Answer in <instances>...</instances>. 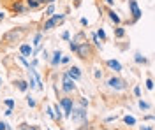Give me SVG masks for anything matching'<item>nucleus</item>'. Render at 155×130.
<instances>
[{
    "label": "nucleus",
    "instance_id": "f8f14e48",
    "mask_svg": "<svg viewBox=\"0 0 155 130\" xmlns=\"http://www.w3.org/2000/svg\"><path fill=\"white\" fill-rule=\"evenodd\" d=\"M106 65H108L113 72H116V74L124 70V67H122V63H120L118 60H108V62H106Z\"/></svg>",
    "mask_w": 155,
    "mask_h": 130
},
{
    "label": "nucleus",
    "instance_id": "72a5a7b5",
    "mask_svg": "<svg viewBox=\"0 0 155 130\" xmlns=\"http://www.w3.org/2000/svg\"><path fill=\"white\" fill-rule=\"evenodd\" d=\"M94 76H95V79H101V77H102V70H101V69H95Z\"/></svg>",
    "mask_w": 155,
    "mask_h": 130
},
{
    "label": "nucleus",
    "instance_id": "c756f323",
    "mask_svg": "<svg viewBox=\"0 0 155 130\" xmlns=\"http://www.w3.org/2000/svg\"><path fill=\"white\" fill-rule=\"evenodd\" d=\"M78 106H81V107H88V100H86L85 97H79V100H78Z\"/></svg>",
    "mask_w": 155,
    "mask_h": 130
},
{
    "label": "nucleus",
    "instance_id": "a878e982",
    "mask_svg": "<svg viewBox=\"0 0 155 130\" xmlns=\"http://www.w3.org/2000/svg\"><path fill=\"white\" fill-rule=\"evenodd\" d=\"M95 35H97V39H101V40H106V32H104V28H99V30L95 32Z\"/></svg>",
    "mask_w": 155,
    "mask_h": 130
},
{
    "label": "nucleus",
    "instance_id": "6ab92c4d",
    "mask_svg": "<svg viewBox=\"0 0 155 130\" xmlns=\"http://www.w3.org/2000/svg\"><path fill=\"white\" fill-rule=\"evenodd\" d=\"M42 37H44V32H37L34 35V39H32V46H39L42 42Z\"/></svg>",
    "mask_w": 155,
    "mask_h": 130
},
{
    "label": "nucleus",
    "instance_id": "473e14b6",
    "mask_svg": "<svg viewBox=\"0 0 155 130\" xmlns=\"http://www.w3.org/2000/svg\"><path fill=\"white\" fill-rule=\"evenodd\" d=\"M69 62H71V56H64V55H62V58H60V63H64V65H67Z\"/></svg>",
    "mask_w": 155,
    "mask_h": 130
},
{
    "label": "nucleus",
    "instance_id": "9d476101",
    "mask_svg": "<svg viewBox=\"0 0 155 130\" xmlns=\"http://www.w3.org/2000/svg\"><path fill=\"white\" fill-rule=\"evenodd\" d=\"M11 9H12V12H16V14H26V12H28V9L25 7V4H23L21 0H16V2L11 5Z\"/></svg>",
    "mask_w": 155,
    "mask_h": 130
},
{
    "label": "nucleus",
    "instance_id": "f3484780",
    "mask_svg": "<svg viewBox=\"0 0 155 130\" xmlns=\"http://www.w3.org/2000/svg\"><path fill=\"white\" fill-rule=\"evenodd\" d=\"M113 30H115V37H116V39H124V37H125V33H127V32H125V28H124V26H120V25H116Z\"/></svg>",
    "mask_w": 155,
    "mask_h": 130
},
{
    "label": "nucleus",
    "instance_id": "e433bc0d",
    "mask_svg": "<svg viewBox=\"0 0 155 130\" xmlns=\"http://www.w3.org/2000/svg\"><path fill=\"white\" fill-rule=\"evenodd\" d=\"M146 88L148 90H154V81L152 79H146Z\"/></svg>",
    "mask_w": 155,
    "mask_h": 130
},
{
    "label": "nucleus",
    "instance_id": "603ef678",
    "mask_svg": "<svg viewBox=\"0 0 155 130\" xmlns=\"http://www.w3.org/2000/svg\"><path fill=\"white\" fill-rule=\"evenodd\" d=\"M78 130H79V129H78Z\"/></svg>",
    "mask_w": 155,
    "mask_h": 130
},
{
    "label": "nucleus",
    "instance_id": "412c9836",
    "mask_svg": "<svg viewBox=\"0 0 155 130\" xmlns=\"http://www.w3.org/2000/svg\"><path fill=\"white\" fill-rule=\"evenodd\" d=\"M124 123H125L127 127H134V125H136V118L131 116V114H127V116H124Z\"/></svg>",
    "mask_w": 155,
    "mask_h": 130
},
{
    "label": "nucleus",
    "instance_id": "1a4fd4ad",
    "mask_svg": "<svg viewBox=\"0 0 155 130\" xmlns=\"http://www.w3.org/2000/svg\"><path fill=\"white\" fill-rule=\"evenodd\" d=\"M32 53H34V46H32V44H28V42L19 44V55H21V56L32 58Z\"/></svg>",
    "mask_w": 155,
    "mask_h": 130
},
{
    "label": "nucleus",
    "instance_id": "37998d69",
    "mask_svg": "<svg viewBox=\"0 0 155 130\" xmlns=\"http://www.w3.org/2000/svg\"><path fill=\"white\" fill-rule=\"evenodd\" d=\"M39 5H44V4H49V0H37Z\"/></svg>",
    "mask_w": 155,
    "mask_h": 130
},
{
    "label": "nucleus",
    "instance_id": "c9c22d12",
    "mask_svg": "<svg viewBox=\"0 0 155 130\" xmlns=\"http://www.w3.org/2000/svg\"><path fill=\"white\" fill-rule=\"evenodd\" d=\"M37 65H39V60H37V58H34V60L30 62V67H34V69H37Z\"/></svg>",
    "mask_w": 155,
    "mask_h": 130
},
{
    "label": "nucleus",
    "instance_id": "9b49d317",
    "mask_svg": "<svg viewBox=\"0 0 155 130\" xmlns=\"http://www.w3.org/2000/svg\"><path fill=\"white\" fill-rule=\"evenodd\" d=\"M67 76H69L72 81H79V79H81V69L76 67V65H72L71 69H67Z\"/></svg>",
    "mask_w": 155,
    "mask_h": 130
},
{
    "label": "nucleus",
    "instance_id": "ea45409f",
    "mask_svg": "<svg viewBox=\"0 0 155 130\" xmlns=\"http://www.w3.org/2000/svg\"><path fill=\"white\" fill-rule=\"evenodd\" d=\"M4 114H5V116H12V109H11V107H7V109L4 111Z\"/></svg>",
    "mask_w": 155,
    "mask_h": 130
},
{
    "label": "nucleus",
    "instance_id": "b1692460",
    "mask_svg": "<svg viewBox=\"0 0 155 130\" xmlns=\"http://www.w3.org/2000/svg\"><path fill=\"white\" fill-rule=\"evenodd\" d=\"M92 42H94V46H95L97 49H102V44H101V40L97 39V35H95V33H92Z\"/></svg>",
    "mask_w": 155,
    "mask_h": 130
},
{
    "label": "nucleus",
    "instance_id": "7c9ffc66",
    "mask_svg": "<svg viewBox=\"0 0 155 130\" xmlns=\"http://www.w3.org/2000/svg\"><path fill=\"white\" fill-rule=\"evenodd\" d=\"M132 92H134V95H136V97H138V99H139V97H141V86H139V85H136V86H134V90H132Z\"/></svg>",
    "mask_w": 155,
    "mask_h": 130
},
{
    "label": "nucleus",
    "instance_id": "bb28decb",
    "mask_svg": "<svg viewBox=\"0 0 155 130\" xmlns=\"http://www.w3.org/2000/svg\"><path fill=\"white\" fill-rule=\"evenodd\" d=\"M4 104H5V107H11V109H14V106H16V102L12 99H4Z\"/></svg>",
    "mask_w": 155,
    "mask_h": 130
},
{
    "label": "nucleus",
    "instance_id": "2f4dec72",
    "mask_svg": "<svg viewBox=\"0 0 155 130\" xmlns=\"http://www.w3.org/2000/svg\"><path fill=\"white\" fill-rule=\"evenodd\" d=\"M62 39L69 42V39H71V32H69V30H65V32H62Z\"/></svg>",
    "mask_w": 155,
    "mask_h": 130
},
{
    "label": "nucleus",
    "instance_id": "a18cd8bd",
    "mask_svg": "<svg viewBox=\"0 0 155 130\" xmlns=\"http://www.w3.org/2000/svg\"><path fill=\"white\" fill-rule=\"evenodd\" d=\"M25 130H39V127H26Z\"/></svg>",
    "mask_w": 155,
    "mask_h": 130
},
{
    "label": "nucleus",
    "instance_id": "8fccbe9b",
    "mask_svg": "<svg viewBox=\"0 0 155 130\" xmlns=\"http://www.w3.org/2000/svg\"><path fill=\"white\" fill-rule=\"evenodd\" d=\"M0 83H2V77H0Z\"/></svg>",
    "mask_w": 155,
    "mask_h": 130
},
{
    "label": "nucleus",
    "instance_id": "a19ab883",
    "mask_svg": "<svg viewBox=\"0 0 155 130\" xmlns=\"http://www.w3.org/2000/svg\"><path fill=\"white\" fill-rule=\"evenodd\" d=\"M0 130H7V123L5 121H0Z\"/></svg>",
    "mask_w": 155,
    "mask_h": 130
},
{
    "label": "nucleus",
    "instance_id": "6e6552de",
    "mask_svg": "<svg viewBox=\"0 0 155 130\" xmlns=\"http://www.w3.org/2000/svg\"><path fill=\"white\" fill-rule=\"evenodd\" d=\"M129 11H131V16H132L131 23H136V21H139V19H141V16H143V11L139 9V5H138V0H129Z\"/></svg>",
    "mask_w": 155,
    "mask_h": 130
},
{
    "label": "nucleus",
    "instance_id": "c85d7f7f",
    "mask_svg": "<svg viewBox=\"0 0 155 130\" xmlns=\"http://www.w3.org/2000/svg\"><path fill=\"white\" fill-rule=\"evenodd\" d=\"M46 114H48L51 120H55V121H56V118H55V113H53V107H51V106H48V107H46Z\"/></svg>",
    "mask_w": 155,
    "mask_h": 130
},
{
    "label": "nucleus",
    "instance_id": "20e7f679",
    "mask_svg": "<svg viewBox=\"0 0 155 130\" xmlns=\"http://www.w3.org/2000/svg\"><path fill=\"white\" fill-rule=\"evenodd\" d=\"M106 85H108V88H111V90H115V92H124V90L127 88V81H124L122 77H116V76H111V77L106 81Z\"/></svg>",
    "mask_w": 155,
    "mask_h": 130
},
{
    "label": "nucleus",
    "instance_id": "4468645a",
    "mask_svg": "<svg viewBox=\"0 0 155 130\" xmlns=\"http://www.w3.org/2000/svg\"><path fill=\"white\" fill-rule=\"evenodd\" d=\"M14 86H16L19 92H23V93H26V92H28V83H26V81H23V79H16V81H14Z\"/></svg>",
    "mask_w": 155,
    "mask_h": 130
},
{
    "label": "nucleus",
    "instance_id": "c03bdc74",
    "mask_svg": "<svg viewBox=\"0 0 155 130\" xmlns=\"http://www.w3.org/2000/svg\"><path fill=\"white\" fill-rule=\"evenodd\" d=\"M104 2H106L108 5H115V0H104Z\"/></svg>",
    "mask_w": 155,
    "mask_h": 130
},
{
    "label": "nucleus",
    "instance_id": "49530a36",
    "mask_svg": "<svg viewBox=\"0 0 155 130\" xmlns=\"http://www.w3.org/2000/svg\"><path fill=\"white\" fill-rule=\"evenodd\" d=\"M141 130H154L152 127H141Z\"/></svg>",
    "mask_w": 155,
    "mask_h": 130
},
{
    "label": "nucleus",
    "instance_id": "ddd939ff",
    "mask_svg": "<svg viewBox=\"0 0 155 130\" xmlns=\"http://www.w3.org/2000/svg\"><path fill=\"white\" fill-rule=\"evenodd\" d=\"M62 51L60 49H56V51H53V55H51V67H58L60 65V58H62Z\"/></svg>",
    "mask_w": 155,
    "mask_h": 130
},
{
    "label": "nucleus",
    "instance_id": "cd10ccee",
    "mask_svg": "<svg viewBox=\"0 0 155 130\" xmlns=\"http://www.w3.org/2000/svg\"><path fill=\"white\" fill-rule=\"evenodd\" d=\"M26 104H28L30 107H35V106H37L35 99H34V97H30V95H26Z\"/></svg>",
    "mask_w": 155,
    "mask_h": 130
},
{
    "label": "nucleus",
    "instance_id": "4be33fe9",
    "mask_svg": "<svg viewBox=\"0 0 155 130\" xmlns=\"http://www.w3.org/2000/svg\"><path fill=\"white\" fill-rule=\"evenodd\" d=\"M53 14H55V4H48V7L44 9V16L49 18V16H53Z\"/></svg>",
    "mask_w": 155,
    "mask_h": 130
},
{
    "label": "nucleus",
    "instance_id": "39448f33",
    "mask_svg": "<svg viewBox=\"0 0 155 130\" xmlns=\"http://www.w3.org/2000/svg\"><path fill=\"white\" fill-rule=\"evenodd\" d=\"M58 104H60V107H62V111H64V118H69L71 113H72V107H74V100L71 99V95L62 97V99L58 100Z\"/></svg>",
    "mask_w": 155,
    "mask_h": 130
},
{
    "label": "nucleus",
    "instance_id": "0eeeda50",
    "mask_svg": "<svg viewBox=\"0 0 155 130\" xmlns=\"http://www.w3.org/2000/svg\"><path fill=\"white\" fill-rule=\"evenodd\" d=\"M74 90H76V81H72V79L67 76V72H64V74H62V92H64L65 95H71Z\"/></svg>",
    "mask_w": 155,
    "mask_h": 130
},
{
    "label": "nucleus",
    "instance_id": "aec40b11",
    "mask_svg": "<svg viewBox=\"0 0 155 130\" xmlns=\"http://www.w3.org/2000/svg\"><path fill=\"white\" fill-rule=\"evenodd\" d=\"M25 7H26L28 11H34V9H39L41 5L37 4V0H25Z\"/></svg>",
    "mask_w": 155,
    "mask_h": 130
},
{
    "label": "nucleus",
    "instance_id": "423d86ee",
    "mask_svg": "<svg viewBox=\"0 0 155 130\" xmlns=\"http://www.w3.org/2000/svg\"><path fill=\"white\" fill-rule=\"evenodd\" d=\"M76 55H78L81 60L90 58V56H92V46H90V42H86V40L79 42V44H78V48H76Z\"/></svg>",
    "mask_w": 155,
    "mask_h": 130
},
{
    "label": "nucleus",
    "instance_id": "dca6fc26",
    "mask_svg": "<svg viewBox=\"0 0 155 130\" xmlns=\"http://www.w3.org/2000/svg\"><path fill=\"white\" fill-rule=\"evenodd\" d=\"M26 72H28V88H30V90H34V88H37V81H35V77H34V74H32V69L28 67V69H26Z\"/></svg>",
    "mask_w": 155,
    "mask_h": 130
},
{
    "label": "nucleus",
    "instance_id": "de8ad7c7",
    "mask_svg": "<svg viewBox=\"0 0 155 130\" xmlns=\"http://www.w3.org/2000/svg\"><path fill=\"white\" fill-rule=\"evenodd\" d=\"M4 18H5V14H4V12L0 11V19H4Z\"/></svg>",
    "mask_w": 155,
    "mask_h": 130
},
{
    "label": "nucleus",
    "instance_id": "79ce46f5",
    "mask_svg": "<svg viewBox=\"0 0 155 130\" xmlns=\"http://www.w3.org/2000/svg\"><path fill=\"white\" fill-rule=\"evenodd\" d=\"M145 120H146V121H152V120H154V114H146Z\"/></svg>",
    "mask_w": 155,
    "mask_h": 130
},
{
    "label": "nucleus",
    "instance_id": "2eb2a0df",
    "mask_svg": "<svg viewBox=\"0 0 155 130\" xmlns=\"http://www.w3.org/2000/svg\"><path fill=\"white\" fill-rule=\"evenodd\" d=\"M53 113H55L56 121H62V120H64V111H62V107H60V104H58V102L53 106Z\"/></svg>",
    "mask_w": 155,
    "mask_h": 130
},
{
    "label": "nucleus",
    "instance_id": "5701e85b",
    "mask_svg": "<svg viewBox=\"0 0 155 130\" xmlns=\"http://www.w3.org/2000/svg\"><path fill=\"white\" fill-rule=\"evenodd\" d=\"M134 62H136L138 65H145V63H146V58H145L141 53H136V55H134Z\"/></svg>",
    "mask_w": 155,
    "mask_h": 130
},
{
    "label": "nucleus",
    "instance_id": "393cba45",
    "mask_svg": "<svg viewBox=\"0 0 155 130\" xmlns=\"http://www.w3.org/2000/svg\"><path fill=\"white\" fill-rule=\"evenodd\" d=\"M138 106H139V109H141V111H148V109L152 107V106H150L148 102H145V100H139V102H138Z\"/></svg>",
    "mask_w": 155,
    "mask_h": 130
},
{
    "label": "nucleus",
    "instance_id": "f257e3e1",
    "mask_svg": "<svg viewBox=\"0 0 155 130\" xmlns=\"http://www.w3.org/2000/svg\"><path fill=\"white\" fill-rule=\"evenodd\" d=\"M26 32H28V28H26V26H19V28H11L9 32H5V33L2 35V40H4L5 44H14V42H21V40H23V37L26 35Z\"/></svg>",
    "mask_w": 155,
    "mask_h": 130
},
{
    "label": "nucleus",
    "instance_id": "f03ea898",
    "mask_svg": "<svg viewBox=\"0 0 155 130\" xmlns=\"http://www.w3.org/2000/svg\"><path fill=\"white\" fill-rule=\"evenodd\" d=\"M72 120V123L76 125H81L83 121H86V107H81V106H74L72 107V113L69 116Z\"/></svg>",
    "mask_w": 155,
    "mask_h": 130
},
{
    "label": "nucleus",
    "instance_id": "58836bf2",
    "mask_svg": "<svg viewBox=\"0 0 155 130\" xmlns=\"http://www.w3.org/2000/svg\"><path fill=\"white\" fill-rule=\"evenodd\" d=\"M79 23H81L83 26H88V19H86V18H81V19H79Z\"/></svg>",
    "mask_w": 155,
    "mask_h": 130
},
{
    "label": "nucleus",
    "instance_id": "3c124183",
    "mask_svg": "<svg viewBox=\"0 0 155 130\" xmlns=\"http://www.w3.org/2000/svg\"><path fill=\"white\" fill-rule=\"evenodd\" d=\"M74 2H79V0H74Z\"/></svg>",
    "mask_w": 155,
    "mask_h": 130
},
{
    "label": "nucleus",
    "instance_id": "f704fd0d",
    "mask_svg": "<svg viewBox=\"0 0 155 130\" xmlns=\"http://www.w3.org/2000/svg\"><path fill=\"white\" fill-rule=\"evenodd\" d=\"M41 58H42L44 62H46V60H49V55H48V51H46V49H44V51L41 53Z\"/></svg>",
    "mask_w": 155,
    "mask_h": 130
},
{
    "label": "nucleus",
    "instance_id": "4c0bfd02",
    "mask_svg": "<svg viewBox=\"0 0 155 130\" xmlns=\"http://www.w3.org/2000/svg\"><path fill=\"white\" fill-rule=\"evenodd\" d=\"M116 118H118V116H116V114H115V116H108V118H106V120H104V121H106V123H109V121H115V120H116Z\"/></svg>",
    "mask_w": 155,
    "mask_h": 130
},
{
    "label": "nucleus",
    "instance_id": "a211bd4d",
    "mask_svg": "<svg viewBox=\"0 0 155 130\" xmlns=\"http://www.w3.org/2000/svg\"><path fill=\"white\" fill-rule=\"evenodd\" d=\"M108 16H109V19H111L115 25H120V23H122V18H120L115 11H109V12H108Z\"/></svg>",
    "mask_w": 155,
    "mask_h": 130
},
{
    "label": "nucleus",
    "instance_id": "7ed1b4c3",
    "mask_svg": "<svg viewBox=\"0 0 155 130\" xmlns=\"http://www.w3.org/2000/svg\"><path fill=\"white\" fill-rule=\"evenodd\" d=\"M64 19H65V14H53V16H49V18L42 23V32L53 30V28H55L56 25H60Z\"/></svg>",
    "mask_w": 155,
    "mask_h": 130
},
{
    "label": "nucleus",
    "instance_id": "09e8293b",
    "mask_svg": "<svg viewBox=\"0 0 155 130\" xmlns=\"http://www.w3.org/2000/svg\"><path fill=\"white\" fill-rule=\"evenodd\" d=\"M7 130H12V129H11V127H9V125H7Z\"/></svg>",
    "mask_w": 155,
    "mask_h": 130
}]
</instances>
